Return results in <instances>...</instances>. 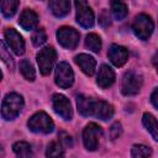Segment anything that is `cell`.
<instances>
[{"instance_id": "f546056e", "label": "cell", "mask_w": 158, "mask_h": 158, "mask_svg": "<svg viewBox=\"0 0 158 158\" xmlns=\"http://www.w3.org/2000/svg\"><path fill=\"white\" fill-rule=\"evenodd\" d=\"M59 142L63 147L65 148H69L73 146V141H72V137L67 133V132H60L59 133Z\"/></svg>"}, {"instance_id": "4fadbf2b", "label": "cell", "mask_w": 158, "mask_h": 158, "mask_svg": "<svg viewBox=\"0 0 158 158\" xmlns=\"http://www.w3.org/2000/svg\"><path fill=\"white\" fill-rule=\"evenodd\" d=\"M75 63L78 64V67L81 69V72L89 77H91L95 73V68H96V60L94 57L85 54V53H80L74 58Z\"/></svg>"}, {"instance_id": "f1b7e54d", "label": "cell", "mask_w": 158, "mask_h": 158, "mask_svg": "<svg viewBox=\"0 0 158 158\" xmlns=\"http://www.w3.org/2000/svg\"><path fill=\"white\" fill-rule=\"evenodd\" d=\"M122 135V125L120 122H114L110 127V137L111 139H117Z\"/></svg>"}, {"instance_id": "ba28073f", "label": "cell", "mask_w": 158, "mask_h": 158, "mask_svg": "<svg viewBox=\"0 0 158 158\" xmlns=\"http://www.w3.org/2000/svg\"><path fill=\"white\" fill-rule=\"evenodd\" d=\"M79 38H80L79 32L73 27L63 26L57 31L58 43L67 49H74L79 43Z\"/></svg>"}, {"instance_id": "cb8c5ba5", "label": "cell", "mask_w": 158, "mask_h": 158, "mask_svg": "<svg viewBox=\"0 0 158 158\" xmlns=\"http://www.w3.org/2000/svg\"><path fill=\"white\" fill-rule=\"evenodd\" d=\"M85 46L90 51H93L95 53H99L100 49H101V38L96 33H89L85 37Z\"/></svg>"}, {"instance_id": "8992f818", "label": "cell", "mask_w": 158, "mask_h": 158, "mask_svg": "<svg viewBox=\"0 0 158 158\" xmlns=\"http://www.w3.org/2000/svg\"><path fill=\"white\" fill-rule=\"evenodd\" d=\"M75 9H77V22L84 27V28H90L94 26V12L91 7L88 5L86 0H74Z\"/></svg>"}, {"instance_id": "4dcf8cb0", "label": "cell", "mask_w": 158, "mask_h": 158, "mask_svg": "<svg viewBox=\"0 0 158 158\" xmlns=\"http://www.w3.org/2000/svg\"><path fill=\"white\" fill-rule=\"evenodd\" d=\"M110 15L106 10H102L101 14L99 15V23L102 26V27H107L110 25Z\"/></svg>"}, {"instance_id": "5b68a950", "label": "cell", "mask_w": 158, "mask_h": 158, "mask_svg": "<svg viewBox=\"0 0 158 158\" xmlns=\"http://www.w3.org/2000/svg\"><path fill=\"white\" fill-rule=\"evenodd\" d=\"M143 84V78L137 72L130 70L123 75L122 79V94L126 96H132L138 94Z\"/></svg>"}, {"instance_id": "44dd1931", "label": "cell", "mask_w": 158, "mask_h": 158, "mask_svg": "<svg viewBox=\"0 0 158 158\" xmlns=\"http://www.w3.org/2000/svg\"><path fill=\"white\" fill-rule=\"evenodd\" d=\"M12 151L17 157H22V158H27L32 156V148L31 144L23 141H19L16 143H14L12 146Z\"/></svg>"}, {"instance_id": "ffe728a7", "label": "cell", "mask_w": 158, "mask_h": 158, "mask_svg": "<svg viewBox=\"0 0 158 158\" xmlns=\"http://www.w3.org/2000/svg\"><path fill=\"white\" fill-rule=\"evenodd\" d=\"M111 11H112V15L116 20L121 21L123 20L126 16H127V6L126 4L122 1V0H111Z\"/></svg>"}, {"instance_id": "484cf974", "label": "cell", "mask_w": 158, "mask_h": 158, "mask_svg": "<svg viewBox=\"0 0 158 158\" xmlns=\"http://www.w3.org/2000/svg\"><path fill=\"white\" fill-rule=\"evenodd\" d=\"M131 156L135 158L149 157V156H152V149H151V147L144 146V144H133L131 148Z\"/></svg>"}, {"instance_id": "30bf717a", "label": "cell", "mask_w": 158, "mask_h": 158, "mask_svg": "<svg viewBox=\"0 0 158 158\" xmlns=\"http://www.w3.org/2000/svg\"><path fill=\"white\" fill-rule=\"evenodd\" d=\"M52 106L57 115H59L63 120L70 121L73 118V109L69 99L63 94H54L52 96Z\"/></svg>"}, {"instance_id": "2e32d148", "label": "cell", "mask_w": 158, "mask_h": 158, "mask_svg": "<svg viewBox=\"0 0 158 158\" xmlns=\"http://www.w3.org/2000/svg\"><path fill=\"white\" fill-rule=\"evenodd\" d=\"M38 23V16L33 10L26 9L21 12L20 19H19V25L26 30V31H31L33 30Z\"/></svg>"}, {"instance_id": "9c48e42d", "label": "cell", "mask_w": 158, "mask_h": 158, "mask_svg": "<svg viewBox=\"0 0 158 158\" xmlns=\"http://www.w3.org/2000/svg\"><path fill=\"white\" fill-rule=\"evenodd\" d=\"M101 127L94 122L85 126L83 131V143L88 151H95L99 147V139L101 137Z\"/></svg>"}, {"instance_id": "603a6c76", "label": "cell", "mask_w": 158, "mask_h": 158, "mask_svg": "<svg viewBox=\"0 0 158 158\" xmlns=\"http://www.w3.org/2000/svg\"><path fill=\"white\" fill-rule=\"evenodd\" d=\"M20 72H21V74L23 75V78H25L26 80H28V81H33L35 78H36L35 68H33V65L31 64V62L27 60V59L21 60V63H20Z\"/></svg>"}, {"instance_id": "5bb4252c", "label": "cell", "mask_w": 158, "mask_h": 158, "mask_svg": "<svg viewBox=\"0 0 158 158\" xmlns=\"http://www.w3.org/2000/svg\"><path fill=\"white\" fill-rule=\"evenodd\" d=\"M115 81V73L114 70L111 69V67L106 65V64H102L99 69V73H98V77H96V84L102 88V89H106V88H110Z\"/></svg>"}, {"instance_id": "7a4b0ae2", "label": "cell", "mask_w": 158, "mask_h": 158, "mask_svg": "<svg viewBox=\"0 0 158 158\" xmlns=\"http://www.w3.org/2000/svg\"><path fill=\"white\" fill-rule=\"evenodd\" d=\"M27 126L32 132L44 133V135L51 133L54 128V123L52 118L43 111H38L35 115H32L27 121Z\"/></svg>"}, {"instance_id": "6da1fadb", "label": "cell", "mask_w": 158, "mask_h": 158, "mask_svg": "<svg viewBox=\"0 0 158 158\" xmlns=\"http://www.w3.org/2000/svg\"><path fill=\"white\" fill-rule=\"evenodd\" d=\"M22 107H23V98L17 93H10L2 100L1 116L7 121L14 120L15 117H17Z\"/></svg>"}, {"instance_id": "277c9868", "label": "cell", "mask_w": 158, "mask_h": 158, "mask_svg": "<svg viewBox=\"0 0 158 158\" xmlns=\"http://www.w3.org/2000/svg\"><path fill=\"white\" fill-rule=\"evenodd\" d=\"M56 58H57L56 49L51 46L44 47L43 49L38 52L36 59H37V64H38V68L42 75H48L51 73V70L53 69Z\"/></svg>"}, {"instance_id": "ac0fdd59", "label": "cell", "mask_w": 158, "mask_h": 158, "mask_svg": "<svg viewBox=\"0 0 158 158\" xmlns=\"http://www.w3.org/2000/svg\"><path fill=\"white\" fill-rule=\"evenodd\" d=\"M142 123L146 127V130L151 133L153 139L158 142V122H157L156 117L149 112H144L143 117H142Z\"/></svg>"}, {"instance_id": "e0dca14e", "label": "cell", "mask_w": 158, "mask_h": 158, "mask_svg": "<svg viewBox=\"0 0 158 158\" xmlns=\"http://www.w3.org/2000/svg\"><path fill=\"white\" fill-rule=\"evenodd\" d=\"M49 9L56 17H64L70 11V0H51Z\"/></svg>"}, {"instance_id": "3957f363", "label": "cell", "mask_w": 158, "mask_h": 158, "mask_svg": "<svg viewBox=\"0 0 158 158\" xmlns=\"http://www.w3.org/2000/svg\"><path fill=\"white\" fill-rule=\"evenodd\" d=\"M153 28H154V23H153L151 16H148L146 14L137 15L132 22V30H133L135 35L142 41H147L151 37Z\"/></svg>"}, {"instance_id": "8fae6325", "label": "cell", "mask_w": 158, "mask_h": 158, "mask_svg": "<svg viewBox=\"0 0 158 158\" xmlns=\"http://www.w3.org/2000/svg\"><path fill=\"white\" fill-rule=\"evenodd\" d=\"M4 40L15 54L21 56L25 53V41L15 28H6L4 32Z\"/></svg>"}, {"instance_id": "7c38bea8", "label": "cell", "mask_w": 158, "mask_h": 158, "mask_svg": "<svg viewBox=\"0 0 158 158\" xmlns=\"http://www.w3.org/2000/svg\"><path fill=\"white\" fill-rule=\"evenodd\" d=\"M107 57L115 67H122L128 59V51L122 46L111 44L107 52Z\"/></svg>"}, {"instance_id": "7402d4cb", "label": "cell", "mask_w": 158, "mask_h": 158, "mask_svg": "<svg viewBox=\"0 0 158 158\" xmlns=\"http://www.w3.org/2000/svg\"><path fill=\"white\" fill-rule=\"evenodd\" d=\"M1 14L10 19L16 14V10L19 7V0H1Z\"/></svg>"}, {"instance_id": "52a82bcc", "label": "cell", "mask_w": 158, "mask_h": 158, "mask_svg": "<svg viewBox=\"0 0 158 158\" xmlns=\"http://www.w3.org/2000/svg\"><path fill=\"white\" fill-rule=\"evenodd\" d=\"M54 81L62 89H68L74 83V73L70 65L67 62H60L56 67L54 73Z\"/></svg>"}, {"instance_id": "1f68e13d", "label": "cell", "mask_w": 158, "mask_h": 158, "mask_svg": "<svg viewBox=\"0 0 158 158\" xmlns=\"http://www.w3.org/2000/svg\"><path fill=\"white\" fill-rule=\"evenodd\" d=\"M151 102L153 104L154 107L158 109V88H156V89L153 90V93H152V95H151Z\"/></svg>"}, {"instance_id": "83f0119b", "label": "cell", "mask_w": 158, "mask_h": 158, "mask_svg": "<svg viewBox=\"0 0 158 158\" xmlns=\"http://www.w3.org/2000/svg\"><path fill=\"white\" fill-rule=\"evenodd\" d=\"M31 41H32L33 46H36V47L42 46V44L47 41V35H46L44 30H43V28H37V30L33 32V35H32V37H31Z\"/></svg>"}, {"instance_id": "836d02e7", "label": "cell", "mask_w": 158, "mask_h": 158, "mask_svg": "<svg viewBox=\"0 0 158 158\" xmlns=\"http://www.w3.org/2000/svg\"><path fill=\"white\" fill-rule=\"evenodd\" d=\"M157 72H158V67H157Z\"/></svg>"}, {"instance_id": "9a60e30c", "label": "cell", "mask_w": 158, "mask_h": 158, "mask_svg": "<svg viewBox=\"0 0 158 158\" xmlns=\"http://www.w3.org/2000/svg\"><path fill=\"white\" fill-rule=\"evenodd\" d=\"M112 115H114V109L109 102L102 101V100L94 101V107H93V115L91 116H95L99 120L106 121V120L111 118Z\"/></svg>"}, {"instance_id": "d4e9b609", "label": "cell", "mask_w": 158, "mask_h": 158, "mask_svg": "<svg viewBox=\"0 0 158 158\" xmlns=\"http://www.w3.org/2000/svg\"><path fill=\"white\" fill-rule=\"evenodd\" d=\"M0 57H1L2 62L10 68V70H12L14 69V59H12V56L10 54V51L6 47L5 40H2L0 42Z\"/></svg>"}, {"instance_id": "4316f807", "label": "cell", "mask_w": 158, "mask_h": 158, "mask_svg": "<svg viewBox=\"0 0 158 158\" xmlns=\"http://www.w3.org/2000/svg\"><path fill=\"white\" fill-rule=\"evenodd\" d=\"M63 153V146L60 144V142H51L47 147L46 151V156L49 158H57V157H62Z\"/></svg>"}, {"instance_id": "d6986e66", "label": "cell", "mask_w": 158, "mask_h": 158, "mask_svg": "<svg viewBox=\"0 0 158 158\" xmlns=\"http://www.w3.org/2000/svg\"><path fill=\"white\" fill-rule=\"evenodd\" d=\"M94 101L90 98H86L84 95H79L77 98V106L78 111L83 116H91L93 115V107H94Z\"/></svg>"}, {"instance_id": "d6a6232c", "label": "cell", "mask_w": 158, "mask_h": 158, "mask_svg": "<svg viewBox=\"0 0 158 158\" xmlns=\"http://www.w3.org/2000/svg\"><path fill=\"white\" fill-rule=\"evenodd\" d=\"M153 64H154L156 67H158V51H157L156 54L153 56Z\"/></svg>"}]
</instances>
